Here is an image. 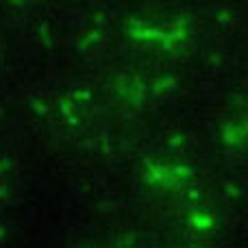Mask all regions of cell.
<instances>
[{
    "instance_id": "6da1fadb",
    "label": "cell",
    "mask_w": 248,
    "mask_h": 248,
    "mask_svg": "<svg viewBox=\"0 0 248 248\" xmlns=\"http://www.w3.org/2000/svg\"><path fill=\"white\" fill-rule=\"evenodd\" d=\"M72 103L74 100L72 98H59V109H61V113H63V118L68 120L70 126H78V118L74 116V107H72Z\"/></svg>"
},
{
    "instance_id": "7a4b0ae2",
    "label": "cell",
    "mask_w": 248,
    "mask_h": 248,
    "mask_svg": "<svg viewBox=\"0 0 248 248\" xmlns=\"http://www.w3.org/2000/svg\"><path fill=\"white\" fill-rule=\"evenodd\" d=\"M100 39H103V29H92L87 35H83L81 37V42H78V50H85V48H92L94 44H98Z\"/></svg>"
},
{
    "instance_id": "3957f363",
    "label": "cell",
    "mask_w": 248,
    "mask_h": 248,
    "mask_svg": "<svg viewBox=\"0 0 248 248\" xmlns=\"http://www.w3.org/2000/svg\"><path fill=\"white\" fill-rule=\"evenodd\" d=\"M39 37H42V42L46 48L52 46V35H50V31H48V22H42V24H39Z\"/></svg>"
},
{
    "instance_id": "277c9868",
    "label": "cell",
    "mask_w": 248,
    "mask_h": 248,
    "mask_svg": "<svg viewBox=\"0 0 248 248\" xmlns=\"http://www.w3.org/2000/svg\"><path fill=\"white\" fill-rule=\"evenodd\" d=\"M31 109H33L37 116H46L48 113V107H46V103H44L42 98H31Z\"/></svg>"
},
{
    "instance_id": "5b68a950",
    "label": "cell",
    "mask_w": 248,
    "mask_h": 248,
    "mask_svg": "<svg viewBox=\"0 0 248 248\" xmlns=\"http://www.w3.org/2000/svg\"><path fill=\"white\" fill-rule=\"evenodd\" d=\"M72 100H90L92 98V92L90 90H77L72 96H70Z\"/></svg>"
},
{
    "instance_id": "8992f818",
    "label": "cell",
    "mask_w": 248,
    "mask_h": 248,
    "mask_svg": "<svg viewBox=\"0 0 248 248\" xmlns=\"http://www.w3.org/2000/svg\"><path fill=\"white\" fill-rule=\"evenodd\" d=\"M11 168H13V159L11 157H2V159H0V174L9 172Z\"/></svg>"
},
{
    "instance_id": "52a82bcc",
    "label": "cell",
    "mask_w": 248,
    "mask_h": 248,
    "mask_svg": "<svg viewBox=\"0 0 248 248\" xmlns=\"http://www.w3.org/2000/svg\"><path fill=\"white\" fill-rule=\"evenodd\" d=\"M4 198H9V187L0 183V201H4Z\"/></svg>"
},
{
    "instance_id": "ba28073f",
    "label": "cell",
    "mask_w": 248,
    "mask_h": 248,
    "mask_svg": "<svg viewBox=\"0 0 248 248\" xmlns=\"http://www.w3.org/2000/svg\"><path fill=\"white\" fill-rule=\"evenodd\" d=\"M4 237H7V229H4V227H2V224H0V242H2V240H4Z\"/></svg>"
}]
</instances>
